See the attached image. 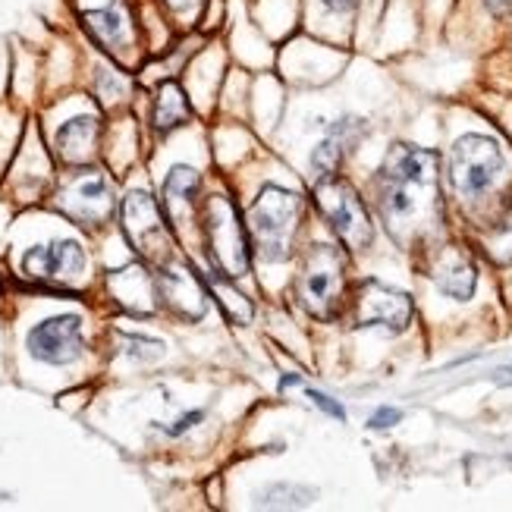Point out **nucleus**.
<instances>
[{"label": "nucleus", "instance_id": "nucleus-8", "mask_svg": "<svg viewBox=\"0 0 512 512\" xmlns=\"http://www.w3.org/2000/svg\"><path fill=\"white\" fill-rule=\"evenodd\" d=\"M123 233L129 246L148 261H170L167 214L148 192H129L123 202Z\"/></svg>", "mask_w": 512, "mask_h": 512}, {"label": "nucleus", "instance_id": "nucleus-23", "mask_svg": "<svg viewBox=\"0 0 512 512\" xmlns=\"http://www.w3.org/2000/svg\"><path fill=\"white\" fill-rule=\"evenodd\" d=\"M308 399L315 403L318 409H324L327 415H333V418H346V409L340 406V403H333V399L327 396V393H318V390H308Z\"/></svg>", "mask_w": 512, "mask_h": 512}, {"label": "nucleus", "instance_id": "nucleus-3", "mask_svg": "<svg viewBox=\"0 0 512 512\" xmlns=\"http://www.w3.org/2000/svg\"><path fill=\"white\" fill-rule=\"evenodd\" d=\"M205 239H208V255H211L214 274L230 277V280H239L249 274V255H252L249 230L242 227V220L227 195L208 198Z\"/></svg>", "mask_w": 512, "mask_h": 512}, {"label": "nucleus", "instance_id": "nucleus-19", "mask_svg": "<svg viewBox=\"0 0 512 512\" xmlns=\"http://www.w3.org/2000/svg\"><path fill=\"white\" fill-rule=\"evenodd\" d=\"M189 101H186V92L176 82H164L158 88V101H154V126L161 132H170L176 126H183L189 120Z\"/></svg>", "mask_w": 512, "mask_h": 512}, {"label": "nucleus", "instance_id": "nucleus-18", "mask_svg": "<svg viewBox=\"0 0 512 512\" xmlns=\"http://www.w3.org/2000/svg\"><path fill=\"white\" fill-rule=\"evenodd\" d=\"M85 26L88 32H92L107 51H123L126 44H129V19L123 10L117 7H107V10H92V13H85Z\"/></svg>", "mask_w": 512, "mask_h": 512}, {"label": "nucleus", "instance_id": "nucleus-4", "mask_svg": "<svg viewBox=\"0 0 512 512\" xmlns=\"http://www.w3.org/2000/svg\"><path fill=\"white\" fill-rule=\"evenodd\" d=\"M315 202H318L324 220L330 224V230L340 236V242L349 252H359L368 246L374 236L371 217L362 205L359 192H355L346 180H340L337 173L321 176L315 186Z\"/></svg>", "mask_w": 512, "mask_h": 512}, {"label": "nucleus", "instance_id": "nucleus-16", "mask_svg": "<svg viewBox=\"0 0 512 512\" xmlns=\"http://www.w3.org/2000/svg\"><path fill=\"white\" fill-rule=\"evenodd\" d=\"M198 173L192 167H173L164 180V214L170 224H183V220L195 211L198 198Z\"/></svg>", "mask_w": 512, "mask_h": 512}, {"label": "nucleus", "instance_id": "nucleus-17", "mask_svg": "<svg viewBox=\"0 0 512 512\" xmlns=\"http://www.w3.org/2000/svg\"><path fill=\"white\" fill-rule=\"evenodd\" d=\"M359 136H362V123L359 120H340L327 132V139L315 148V154H311V164H315V170L321 176L337 173L343 154L355 145V139H359Z\"/></svg>", "mask_w": 512, "mask_h": 512}, {"label": "nucleus", "instance_id": "nucleus-15", "mask_svg": "<svg viewBox=\"0 0 512 512\" xmlns=\"http://www.w3.org/2000/svg\"><path fill=\"white\" fill-rule=\"evenodd\" d=\"M98 136L101 126L95 117H76L63 123L57 132V154L66 164H88L98 151Z\"/></svg>", "mask_w": 512, "mask_h": 512}, {"label": "nucleus", "instance_id": "nucleus-10", "mask_svg": "<svg viewBox=\"0 0 512 512\" xmlns=\"http://www.w3.org/2000/svg\"><path fill=\"white\" fill-rule=\"evenodd\" d=\"M409 321H412V299L403 289H393L377 280L359 286V296H355V324L359 327L406 330Z\"/></svg>", "mask_w": 512, "mask_h": 512}, {"label": "nucleus", "instance_id": "nucleus-22", "mask_svg": "<svg viewBox=\"0 0 512 512\" xmlns=\"http://www.w3.org/2000/svg\"><path fill=\"white\" fill-rule=\"evenodd\" d=\"M399 418H403V412H399V409H390V406H384V409H377V412L371 415L368 428H374V431H384V428H393Z\"/></svg>", "mask_w": 512, "mask_h": 512}, {"label": "nucleus", "instance_id": "nucleus-21", "mask_svg": "<svg viewBox=\"0 0 512 512\" xmlns=\"http://www.w3.org/2000/svg\"><path fill=\"white\" fill-rule=\"evenodd\" d=\"M484 252L497 264H512V208L497 220V227L484 236Z\"/></svg>", "mask_w": 512, "mask_h": 512}, {"label": "nucleus", "instance_id": "nucleus-28", "mask_svg": "<svg viewBox=\"0 0 512 512\" xmlns=\"http://www.w3.org/2000/svg\"><path fill=\"white\" fill-rule=\"evenodd\" d=\"M296 384H302V377H283V387H296Z\"/></svg>", "mask_w": 512, "mask_h": 512}, {"label": "nucleus", "instance_id": "nucleus-25", "mask_svg": "<svg viewBox=\"0 0 512 512\" xmlns=\"http://www.w3.org/2000/svg\"><path fill=\"white\" fill-rule=\"evenodd\" d=\"M509 4H512V0H484V7L491 10L494 16H503L509 10Z\"/></svg>", "mask_w": 512, "mask_h": 512}, {"label": "nucleus", "instance_id": "nucleus-7", "mask_svg": "<svg viewBox=\"0 0 512 512\" xmlns=\"http://www.w3.org/2000/svg\"><path fill=\"white\" fill-rule=\"evenodd\" d=\"M57 208L79 227H101L114 214V189L98 170H82L70 176L57 192Z\"/></svg>", "mask_w": 512, "mask_h": 512}, {"label": "nucleus", "instance_id": "nucleus-2", "mask_svg": "<svg viewBox=\"0 0 512 512\" xmlns=\"http://www.w3.org/2000/svg\"><path fill=\"white\" fill-rule=\"evenodd\" d=\"M299 214H302V198L296 192L280 189V186L261 189V195L255 198V205L249 208V217H246L252 249L271 264L286 261L289 249H293Z\"/></svg>", "mask_w": 512, "mask_h": 512}, {"label": "nucleus", "instance_id": "nucleus-5", "mask_svg": "<svg viewBox=\"0 0 512 512\" xmlns=\"http://www.w3.org/2000/svg\"><path fill=\"white\" fill-rule=\"evenodd\" d=\"M296 286L308 315L333 321L340 315L343 296V252L333 246H311Z\"/></svg>", "mask_w": 512, "mask_h": 512}, {"label": "nucleus", "instance_id": "nucleus-26", "mask_svg": "<svg viewBox=\"0 0 512 512\" xmlns=\"http://www.w3.org/2000/svg\"><path fill=\"white\" fill-rule=\"evenodd\" d=\"M324 7H330V10H337V13H343V10H352L355 7V0H321Z\"/></svg>", "mask_w": 512, "mask_h": 512}, {"label": "nucleus", "instance_id": "nucleus-20", "mask_svg": "<svg viewBox=\"0 0 512 512\" xmlns=\"http://www.w3.org/2000/svg\"><path fill=\"white\" fill-rule=\"evenodd\" d=\"M208 286H211V293H214L217 305L224 308L227 321H233V324H249V321H252L255 308H252V302H249L246 296L239 293V289H233V280H230V277L214 274V277L208 280Z\"/></svg>", "mask_w": 512, "mask_h": 512}, {"label": "nucleus", "instance_id": "nucleus-1", "mask_svg": "<svg viewBox=\"0 0 512 512\" xmlns=\"http://www.w3.org/2000/svg\"><path fill=\"white\" fill-rule=\"evenodd\" d=\"M377 205L387 230L399 242L431 233L440 220L437 154L412 145H393L377 173Z\"/></svg>", "mask_w": 512, "mask_h": 512}, {"label": "nucleus", "instance_id": "nucleus-12", "mask_svg": "<svg viewBox=\"0 0 512 512\" xmlns=\"http://www.w3.org/2000/svg\"><path fill=\"white\" fill-rule=\"evenodd\" d=\"M154 280H158V296L164 299V305H170L186 321H198L208 311V293L189 264L164 261L161 274Z\"/></svg>", "mask_w": 512, "mask_h": 512}, {"label": "nucleus", "instance_id": "nucleus-13", "mask_svg": "<svg viewBox=\"0 0 512 512\" xmlns=\"http://www.w3.org/2000/svg\"><path fill=\"white\" fill-rule=\"evenodd\" d=\"M110 296L117 299V305L129 315H151L158 308V280H154L142 264L120 267L107 277Z\"/></svg>", "mask_w": 512, "mask_h": 512}, {"label": "nucleus", "instance_id": "nucleus-6", "mask_svg": "<svg viewBox=\"0 0 512 512\" xmlns=\"http://www.w3.org/2000/svg\"><path fill=\"white\" fill-rule=\"evenodd\" d=\"M503 173V154L494 139L462 136L450 154V180L462 198H478L497 183Z\"/></svg>", "mask_w": 512, "mask_h": 512}, {"label": "nucleus", "instance_id": "nucleus-27", "mask_svg": "<svg viewBox=\"0 0 512 512\" xmlns=\"http://www.w3.org/2000/svg\"><path fill=\"white\" fill-rule=\"evenodd\" d=\"M164 4L170 7V10H176V13H183V10H192L198 0H164Z\"/></svg>", "mask_w": 512, "mask_h": 512}, {"label": "nucleus", "instance_id": "nucleus-9", "mask_svg": "<svg viewBox=\"0 0 512 512\" xmlns=\"http://www.w3.org/2000/svg\"><path fill=\"white\" fill-rule=\"evenodd\" d=\"M26 277L51 286H76L85 274V252L73 239H57L48 246H35L22 258Z\"/></svg>", "mask_w": 512, "mask_h": 512}, {"label": "nucleus", "instance_id": "nucleus-24", "mask_svg": "<svg viewBox=\"0 0 512 512\" xmlns=\"http://www.w3.org/2000/svg\"><path fill=\"white\" fill-rule=\"evenodd\" d=\"M202 418H205L202 412H189V415H183V418L176 421L173 428H167V431H170V434H183V431H189V428L195 425V421H202Z\"/></svg>", "mask_w": 512, "mask_h": 512}, {"label": "nucleus", "instance_id": "nucleus-14", "mask_svg": "<svg viewBox=\"0 0 512 512\" xmlns=\"http://www.w3.org/2000/svg\"><path fill=\"white\" fill-rule=\"evenodd\" d=\"M431 277H434V283H437L440 293H447L450 299H459V302L472 299L475 283H478L475 264H472L469 258H465L459 249H447V252H443V255L437 258V264H434Z\"/></svg>", "mask_w": 512, "mask_h": 512}, {"label": "nucleus", "instance_id": "nucleus-11", "mask_svg": "<svg viewBox=\"0 0 512 512\" xmlns=\"http://www.w3.org/2000/svg\"><path fill=\"white\" fill-rule=\"evenodd\" d=\"M29 352L38 362L70 365L82 355V321L76 315L48 318L29 333Z\"/></svg>", "mask_w": 512, "mask_h": 512}]
</instances>
